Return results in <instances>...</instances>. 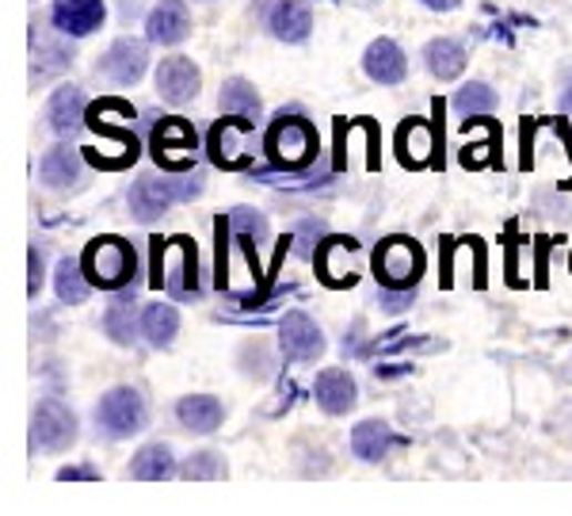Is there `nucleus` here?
I'll use <instances>...</instances> for the list:
<instances>
[{
    "label": "nucleus",
    "mask_w": 572,
    "mask_h": 516,
    "mask_svg": "<svg viewBox=\"0 0 572 516\" xmlns=\"http://www.w3.org/2000/svg\"><path fill=\"white\" fill-rule=\"evenodd\" d=\"M203 188L198 176H142L130 188V214L137 222H157L172 203L191 200Z\"/></svg>",
    "instance_id": "1"
},
{
    "label": "nucleus",
    "mask_w": 572,
    "mask_h": 516,
    "mask_svg": "<svg viewBox=\"0 0 572 516\" xmlns=\"http://www.w3.org/2000/svg\"><path fill=\"white\" fill-rule=\"evenodd\" d=\"M267 153L283 169H306L317 158V131L302 115L286 111L267 131Z\"/></svg>",
    "instance_id": "2"
},
{
    "label": "nucleus",
    "mask_w": 572,
    "mask_h": 516,
    "mask_svg": "<svg viewBox=\"0 0 572 516\" xmlns=\"http://www.w3.org/2000/svg\"><path fill=\"white\" fill-rule=\"evenodd\" d=\"M92 287H123L134 275V249L123 237H95L81 256Z\"/></svg>",
    "instance_id": "3"
},
{
    "label": "nucleus",
    "mask_w": 572,
    "mask_h": 516,
    "mask_svg": "<svg viewBox=\"0 0 572 516\" xmlns=\"http://www.w3.org/2000/svg\"><path fill=\"white\" fill-rule=\"evenodd\" d=\"M423 272V253L409 237H386L375 249V275L381 287H412Z\"/></svg>",
    "instance_id": "4"
},
{
    "label": "nucleus",
    "mask_w": 572,
    "mask_h": 516,
    "mask_svg": "<svg viewBox=\"0 0 572 516\" xmlns=\"http://www.w3.org/2000/svg\"><path fill=\"white\" fill-rule=\"evenodd\" d=\"M95 417H100L103 433L111 436H134L145 428V398L134 391V386H115L100 398L95 406Z\"/></svg>",
    "instance_id": "5"
},
{
    "label": "nucleus",
    "mask_w": 572,
    "mask_h": 516,
    "mask_svg": "<svg viewBox=\"0 0 572 516\" xmlns=\"http://www.w3.org/2000/svg\"><path fill=\"white\" fill-rule=\"evenodd\" d=\"M76 441V417L73 409H65L62 402H39L31 417V444L42 452H65Z\"/></svg>",
    "instance_id": "6"
},
{
    "label": "nucleus",
    "mask_w": 572,
    "mask_h": 516,
    "mask_svg": "<svg viewBox=\"0 0 572 516\" xmlns=\"http://www.w3.org/2000/svg\"><path fill=\"white\" fill-rule=\"evenodd\" d=\"M191 150H195V134L180 119H164L153 131V158L168 172H184L191 165Z\"/></svg>",
    "instance_id": "7"
},
{
    "label": "nucleus",
    "mask_w": 572,
    "mask_h": 516,
    "mask_svg": "<svg viewBox=\"0 0 572 516\" xmlns=\"http://www.w3.org/2000/svg\"><path fill=\"white\" fill-rule=\"evenodd\" d=\"M153 287H168L176 295H195V245H187L180 237V261H168V253L161 249V241L153 245Z\"/></svg>",
    "instance_id": "8"
},
{
    "label": "nucleus",
    "mask_w": 572,
    "mask_h": 516,
    "mask_svg": "<svg viewBox=\"0 0 572 516\" xmlns=\"http://www.w3.org/2000/svg\"><path fill=\"white\" fill-rule=\"evenodd\" d=\"M279 341H283V352H286V356L298 360V364H309V360H320V352H325V333L317 330L314 317L298 314V310L283 317Z\"/></svg>",
    "instance_id": "9"
},
{
    "label": "nucleus",
    "mask_w": 572,
    "mask_h": 516,
    "mask_svg": "<svg viewBox=\"0 0 572 516\" xmlns=\"http://www.w3.org/2000/svg\"><path fill=\"white\" fill-rule=\"evenodd\" d=\"M103 0H58L54 4V28L69 39H84V34L103 28Z\"/></svg>",
    "instance_id": "10"
},
{
    "label": "nucleus",
    "mask_w": 572,
    "mask_h": 516,
    "mask_svg": "<svg viewBox=\"0 0 572 516\" xmlns=\"http://www.w3.org/2000/svg\"><path fill=\"white\" fill-rule=\"evenodd\" d=\"M145 65H150V54H145V42H137V39H119L100 62L103 73L119 84H137L145 73Z\"/></svg>",
    "instance_id": "11"
},
{
    "label": "nucleus",
    "mask_w": 572,
    "mask_h": 516,
    "mask_svg": "<svg viewBox=\"0 0 572 516\" xmlns=\"http://www.w3.org/2000/svg\"><path fill=\"white\" fill-rule=\"evenodd\" d=\"M145 34H150L153 42H161V47L184 42L191 34V16L184 0H161L150 12V20H145Z\"/></svg>",
    "instance_id": "12"
},
{
    "label": "nucleus",
    "mask_w": 572,
    "mask_h": 516,
    "mask_svg": "<svg viewBox=\"0 0 572 516\" xmlns=\"http://www.w3.org/2000/svg\"><path fill=\"white\" fill-rule=\"evenodd\" d=\"M198 84H203V77H198V69L191 65L187 58H164L157 69V92H161V100H168V103L195 100Z\"/></svg>",
    "instance_id": "13"
},
{
    "label": "nucleus",
    "mask_w": 572,
    "mask_h": 516,
    "mask_svg": "<svg viewBox=\"0 0 572 516\" xmlns=\"http://www.w3.org/2000/svg\"><path fill=\"white\" fill-rule=\"evenodd\" d=\"M362 69H367V77H375L378 84H397L409 73V62H405V50L397 47L394 39H378L370 42L367 54H362Z\"/></svg>",
    "instance_id": "14"
},
{
    "label": "nucleus",
    "mask_w": 572,
    "mask_h": 516,
    "mask_svg": "<svg viewBox=\"0 0 572 516\" xmlns=\"http://www.w3.org/2000/svg\"><path fill=\"white\" fill-rule=\"evenodd\" d=\"M314 394L320 402V409L333 413V417H340V413H348L355 406V378L348 372H340V367H333V372H320L317 383H314Z\"/></svg>",
    "instance_id": "15"
},
{
    "label": "nucleus",
    "mask_w": 572,
    "mask_h": 516,
    "mask_svg": "<svg viewBox=\"0 0 572 516\" xmlns=\"http://www.w3.org/2000/svg\"><path fill=\"white\" fill-rule=\"evenodd\" d=\"M436 153V134L423 119H409V123L397 131V158L409 169H423Z\"/></svg>",
    "instance_id": "16"
},
{
    "label": "nucleus",
    "mask_w": 572,
    "mask_h": 516,
    "mask_svg": "<svg viewBox=\"0 0 572 516\" xmlns=\"http://www.w3.org/2000/svg\"><path fill=\"white\" fill-rule=\"evenodd\" d=\"M47 119H50V127H54L58 134H73V131H81L84 123H89V108H84V92L81 89H58L54 92V100H50V108H47Z\"/></svg>",
    "instance_id": "17"
},
{
    "label": "nucleus",
    "mask_w": 572,
    "mask_h": 516,
    "mask_svg": "<svg viewBox=\"0 0 572 516\" xmlns=\"http://www.w3.org/2000/svg\"><path fill=\"white\" fill-rule=\"evenodd\" d=\"M267 23H272L275 39L283 42H302L314 31V16H309V8L298 4V0H279V4L272 8V16H267Z\"/></svg>",
    "instance_id": "18"
},
{
    "label": "nucleus",
    "mask_w": 572,
    "mask_h": 516,
    "mask_svg": "<svg viewBox=\"0 0 572 516\" xmlns=\"http://www.w3.org/2000/svg\"><path fill=\"white\" fill-rule=\"evenodd\" d=\"M176 417L187 433H214L222 425V402L211 394H191V398L176 402Z\"/></svg>",
    "instance_id": "19"
},
{
    "label": "nucleus",
    "mask_w": 572,
    "mask_h": 516,
    "mask_svg": "<svg viewBox=\"0 0 572 516\" xmlns=\"http://www.w3.org/2000/svg\"><path fill=\"white\" fill-rule=\"evenodd\" d=\"M245 131H253L248 123H241V119H229L225 115L218 127L211 131V158H214V165H222V169H241L245 165V153H241V145H237V134H245Z\"/></svg>",
    "instance_id": "20"
},
{
    "label": "nucleus",
    "mask_w": 572,
    "mask_h": 516,
    "mask_svg": "<svg viewBox=\"0 0 572 516\" xmlns=\"http://www.w3.org/2000/svg\"><path fill=\"white\" fill-rule=\"evenodd\" d=\"M394 447V433H389L386 421H359L351 433V452L359 455L362 463H381Z\"/></svg>",
    "instance_id": "21"
},
{
    "label": "nucleus",
    "mask_w": 572,
    "mask_h": 516,
    "mask_svg": "<svg viewBox=\"0 0 572 516\" xmlns=\"http://www.w3.org/2000/svg\"><path fill=\"white\" fill-rule=\"evenodd\" d=\"M466 58H470L466 47L454 39H436V42H428V50H423V62H428V69L439 77V81H454V77L466 69Z\"/></svg>",
    "instance_id": "22"
},
{
    "label": "nucleus",
    "mask_w": 572,
    "mask_h": 516,
    "mask_svg": "<svg viewBox=\"0 0 572 516\" xmlns=\"http://www.w3.org/2000/svg\"><path fill=\"white\" fill-rule=\"evenodd\" d=\"M81 176V153L73 145H54V150L42 158V184L47 188H69Z\"/></svg>",
    "instance_id": "23"
},
{
    "label": "nucleus",
    "mask_w": 572,
    "mask_h": 516,
    "mask_svg": "<svg viewBox=\"0 0 572 516\" xmlns=\"http://www.w3.org/2000/svg\"><path fill=\"white\" fill-rule=\"evenodd\" d=\"M222 111L229 119H241V123L256 127V119H259V97H256V89L248 81H241V77L225 81V89H222Z\"/></svg>",
    "instance_id": "24"
},
{
    "label": "nucleus",
    "mask_w": 572,
    "mask_h": 516,
    "mask_svg": "<svg viewBox=\"0 0 572 516\" xmlns=\"http://www.w3.org/2000/svg\"><path fill=\"white\" fill-rule=\"evenodd\" d=\"M172 471H176V459H172L168 444L142 447V452L134 455V463H130V475H134L137 482H164Z\"/></svg>",
    "instance_id": "25"
},
{
    "label": "nucleus",
    "mask_w": 572,
    "mask_h": 516,
    "mask_svg": "<svg viewBox=\"0 0 572 516\" xmlns=\"http://www.w3.org/2000/svg\"><path fill=\"white\" fill-rule=\"evenodd\" d=\"M176 330H180V314H176V310L164 306V303L145 306V314H142V337L145 341L157 344V348H164V344L176 341Z\"/></svg>",
    "instance_id": "26"
},
{
    "label": "nucleus",
    "mask_w": 572,
    "mask_h": 516,
    "mask_svg": "<svg viewBox=\"0 0 572 516\" xmlns=\"http://www.w3.org/2000/svg\"><path fill=\"white\" fill-rule=\"evenodd\" d=\"M103 330H108V337L115 344H134L137 330H142V325L134 322V295H119L115 303L108 306V314H103Z\"/></svg>",
    "instance_id": "27"
},
{
    "label": "nucleus",
    "mask_w": 572,
    "mask_h": 516,
    "mask_svg": "<svg viewBox=\"0 0 572 516\" xmlns=\"http://www.w3.org/2000/svg\"><path fill=\"white\" fill-rule=\"evenodd\" d=\"M89 287H92V280L84 275V264L65 256V261L58 264V299H62V303H84V299H89Z\"/></svg>",
    "instance_id": "28"
},
{
    "label": "nucleus",
    "mask_w": 572,
    "mask_h": 516,
    "mask_svg": "<svg viewBox=\"0 0 572 516\" xmlns=\"http://www.w3.org/2000/svg\"><path fill=\"white\" fill-rule=\"evenodd\" d=\"M450 103H454V111L462 119H481L497 108V92H492L489 84H466V89L454 92V100Z\"/></svg>",
    "instance_id": "29"
},
{
    "label": "nucleus",
    "mask_w": 572,
    "mask_h": 516,
    "mask_svg": "<svg viewBox=\"0 0 572 516\" xmlns=\"http://www.w3.org/2000/svg\"><path fill=\"white\" fill-rule=\"evenodd\" d=\"M180 475L187 482H214V478H225V459L218 452H195L191 459L180 467Z\"/></svg>",
    "instance_id": "30"
},
{
    "label": "nucleus",
    "mask_w": 572,
    "mask_h": 516,
    "mask_svg": "<svg viewBox=\"0 0 572 516\" xmlns=\"http://www.w3.org/2000/svg\"><path fill=\"white\" fill-rule=\"evenodd\" d=\"M42 287V253L39 249H31V275H28V295L34 299Z\"/></svg>",
    "instance_id": "31"
},
{
    "label": "nucleus",
    "mask_w": 572,
    "mask_h": 516,
    "mask_svg": "<svg viewBox=\"0 0 572 516\" xmlns=\"http://www.w3.org/2000/svg\"><path fill=\"white\" fill-rule=\"evenodd\" d=\"M76 478H84V482H100V475H95L92 467H65V471H58V482H76Z\"/></svg>",
    "instance_id": "32"
},
{
    "label": "nucleus",
    "mask_w": 572,
    "mask_h": 516,
    "mask_svg": "<svg viewBox=\"0 0 572 516\" xmlns=\"http://www.w3.org/2000/svg\"><path fill=\"white\" fill-rule=\"evenodd\" d=\"M412 306V295H389V287H386V295H381V310H409Z\"/></svg>",
    "instance_id": "33"
},
{
    "label": "nucleus",
    "mask_w": 572,
    "mask_h": 516,
    "mask_svg": "<svg viewBox=\"0 0 572 516\" xmlns=\"http://www.w3.org/2000/svg\"><path fill=\"white\" fill-rule=\"evenodd\" d=\"M423 8H436V12H450V8H458L462 0H420Z\"/></svg>",
    "instance_id": "34"
},
{
    "label": "nucleus",
    "mask_w": 572,
    "mask_h": 516,
    "mask_svg": "<svg viewBox=\"0 0 572 516\" xmlns=\"http://www.w3.org/2000/svg\"><path fill=\"white\" fill-rule=\"evenodd\" d=\"M565 111H569V115H572V89L565 92Z\"/></svg>",
    "instance_id": "35"
}]
</instances>
